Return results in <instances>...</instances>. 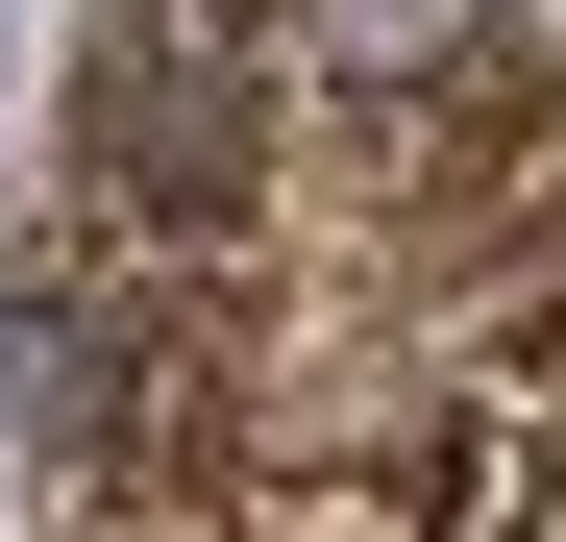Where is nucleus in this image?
<instances>
[{
  "mask_svg": "<svg viewBox=\"0 0 566 542\" xmlns=\"http://www.w3.org/2000/svg\"><path fill=\"white\" fill-rule=\"evenodd\" d=\"M271 50H296L321 100H443V74L517 50V0H271Z\"/></svg>",
  "mask_w": 566,
  "mask_h": 542,
  "instance_id": "1",
  "label": "nucleus"
}]
</instances>
